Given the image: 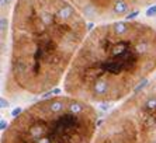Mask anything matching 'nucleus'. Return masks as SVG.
I'll return each instance as SVG.
<instances>
[{
    "label": "nucleus",
    "instance_id": "f257e3e1",
    "mask_svg": "<svg viewBox=\"0 0 156 143\" xmlns=\"http://www.w3.org/2000/svg\"><path fill=\"white\" fill-rule=\"evenodd\" d=\"M86 21L69 0H17L4 93L42 96L56 89L89 34Z\"/></svg>",
    "mask_w": 156,
    "mask_h": 143
},
{
    "label": "nucleus",
    "instance_id": "f03ea898",
    "mask_svg": "<svg viewBox=\"0 0 156 143\" xmlns=\"http://www.w3.org/2000/svg\"><path fill=\"white\" fill-rule=\"evenodd\" d=\"M156 72V28L135 20L98 24L63 80L68 96L90 104L128 98Z\"/></svg>",
    "mask_w": 156,
    "mask_h": 143
},
{
    "label": "nucleus",
    "instance_id": "7ed1b4c3",
    "mask_svg": "<svg viewBox=\"0 0 156 143\" xmlns=\"http://www.w3.org/2000/svg\"><path fill=\"white\" fill-rule=\"evenodd\" d=\"M97 119L93 104L68 94L52 96L14 117L2 143H93Z\"/></svg>",
    "mask_w": 156,
    "mask_h": 143
},
{
    "label": "nucleus",
    "instance_id": "20e7f679",
    "mask_svg": "<svg viewBox=\"0 0 156 143\" xmlns=\"http://www.w3.org/2000/svg\"><path fill=\"white\" fill-rule=\"evenodd\" d=\"M93 143H156V87L151 80L103 119Z\"/></svg>",
    "mask_w": 156,
    "mask_h": 143
},
{
    "label": "nucleus",
    "instance_id": "39448f33",
    "mask_svg": "<svg viewBox=\"0 0 156 143\" xmlns=\"http://www.w3.org/2000/svg\"><path fill=\"white\" fill-rule=\"evenodd\" d=\"M75 4L87 21L111 23L125 17L131 11L155 6L156 0H69Z\"/></svg>",
    "mask_w": 156,
    "mask_h": 143
},
{
    "label": "nucleus",
    "instance_id": "423d86ee",
    "mask_svg": "<svg viewBox=\"0 0 156 143\" xmlns=\"http://www.w3.org/2000/svg\"><path fill=\"white\" fill-rule=\"evenodd\" d=\"M146 16H148V17H153V16H156V4L155 6H151V7L146 10Z\"/></svg>",
    "mask_w": 156,
    "mask_h": 143
}]
</instances>
